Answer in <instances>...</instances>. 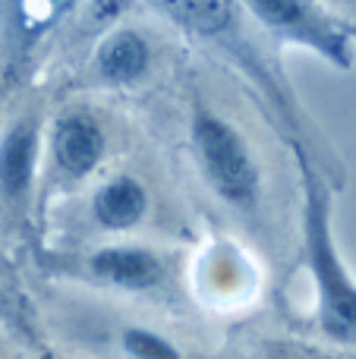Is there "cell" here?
<instances>
[{
  "label": "cell",
  "instance_id": "obj_2",
  "mask_svg": "<svg viewBox=\"0 0 356 359\" xmlns=\"http://www.w3.org/2000/svg\"><path fill=\"white\" fill-rule=\"evenodd\" d=\"M296 161L303 177V236L309 274L315 284L319 325L331 341L356 344V280L341 259L331 230V192L313 158L296 155Z\"/></svg>",
  "mask_w": 356,
  "mask_h": 359
},
{
  "label": "cell",
  "instance_id": "obj_10",
  "mask_svg": "<svg viewBox=\"0 0 356 359\" xmlns=\"http://www.w3.org/2000/svg\"><path fill=\"white\" fill-rule=\"evenodd\" d=\"M120 347L130 359H183V353L167 341L161 337L158 331H149V328H123L120 334Z\"/></svg>",
  "mask_w": 356,
  "mask_h": 359
},
{
  "label": "cell",
  "instance_id": "obj_6",
  "mask_svg": "<svg viewBox=\"0 0 356 359\" xmlns=\"http://www.w3.org/2000/svg\"><path fill=\"white\" fill-rule=\"evenodd\" d=\"M88 274L114 290L142 293L164 280V265L145 246H104L88 255Z\"/></svg>",
  "mask_w": 356,
  "mask_h": 359
},
{
  "label": "cell",
  "instance_id": "obj_3",
  "mask_svg": "<svg viewBox=\"0 0 356 359\" xmlns=\"http://www.w3.org/2000/svg\"><path fill=\"white\" fill-rule=\"evenodd\" d=\"M189 133L199 170L214 196L233 211H256L262 202V170L243 133L205 104H196Z\"/></svg>",
  "mask_w": 356,
  "mask_h": 359
},
{
  "label": "cell",
  "instance_id": "obj_7",
  "mask_svg": "<svg viewBox=\"0 0 356 359\" xmlns=\"http://www.w3.org/2000/svg\"><path fill=\"white\" fill-rule=\"evenodd\" d=\"M50 151L57 170L73 180H85L104 158V130L88 114H63L50 133Z\"/></svg>",
  "mask_w": 356,
  "mask_h": 359
},
{
  "label": "cell",
  "instance_id": "obj_4",
  "mask_svg": "<svg viewBox=\"0 0 356 359\" xmlns=\"http://www.w3.org/2000/svg\"><path fill=\"white\" fill-rule=\"evenodd\" d=\"M249 16L275 44H303L338 69L353 67V25L309 0H252Z\"/></svg>",
  "mask_w": 356,
  "mask_h": 359
},
{
  "label": "cell",
  "instance_id": "obj_1",
  "mask_svg": "<svg viewBox=\"0 0 356 359\" xmlns=\"http://www.w3.org/2000/svg\"><path fill=\"white\" fill-rule=\"evenodd\" d=\"M161 16L177 22L183 32L196 35L199 41L218 48L233 67H240L259 86L262 98L275 107L281 126L287 130V139L294 142L296 155L309 158V133L300 117V104L290 88V82L281 73V60H271L262 50L259 38L249 29L246 4H224V0H164L155 4Z\"/></svg>",
  "mask_w": 356,
  "mask_h": 359
},
{
  "label": "cell",
  "instance_id": "obj_5",
  "mask_svg": "<svg viewBox=\"0 0 356 359\" xmlns=\"http://www.w3.org/2000/svg\"><path fill=\"white\" fill-rule=\"evenodd\" d=\"M41 158V120L19 114L0 136V205L10 215H29Z\"/></svg>",
  "mask_w": 356,
  "mask_h": 359
},
{
  "label": "cell",
  "instance_id": "obj_8",
  "mask_svg": "<svg viewBox=\"0 0 356 359\" xmlns=\"http://www.w3.org/2000/svg\"><path fill=\"white\" fill-rule=\"evenodd\" d=\"M151 67V44L139 29H114L95 50V76L107 86H132Z\"/></svg>",
  "mask_w": 356,
  "mask_h": 359
},
{
  "label": "cell",
  "instance_id": "obj_9",
  "mask_svg": "<svg viewBox=\"0 0 356 359\" xmlns=\"http://www.w3.org/2000/svg\"><path fill=\"white\" fill-rule=\"evenodd\" d=\"M92 215L104 230H132L149 215V189L130 174L111 177L92 198Z\"/></svg>",
  "mask_w": 356,
  "mask_h": 359
}]
</instances>
